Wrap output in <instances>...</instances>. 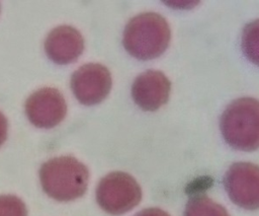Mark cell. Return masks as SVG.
<instances>
[{
	"mask_svg": "<svg viewBox=\"0 0 259 216\" xmlns=\"http://www.w3.org/2000/svg\"><path fill=\"white\" fill-rule=\"evenodd\" d=\"M183 216H230L227 209L205 194L189 196Z\"/></svg>",
	"mask_w": 259,
	"mask_h": 216,
	"instance_id": "obj_10",
	"label": "cell"
},
{
	"mask_svg": "<svg viewBox=\"0 0 259 216\" xmlns=\"http://www.w3.org/2000/svg\"><path fill=\"white\" fill-rule=\"evenodd\" d=\"M44 192L51 198L68 202L82 197L88 187L89 171L82 162L72 156L49 159L39 169Z\"/></svg>",
	"mask_w": 259,
	"mask_h": 216,
	"instance_id": "obj_3",
	"label": "cell"
},
{
	"mask_svg": "<svg viewBox=\"0 0 259 216\" xmlns=\"http://www.w3.org/2000/svg\"><path fill=\"white\" fill-rule=\"evenodd\" d=\"M220 131L233 149L251 152L259 148V99L239 97L231 101L220 118Z\"/></svg>",
	"mask_w": 259,
	"mask_h": 216,
	"instance_id": "obj_2",
	"label": "cell"
},
{
	"mask_svg": "<svg viewBox=\"0 0 259 216\" xmlns=\"http://www.w3.org/2000/svg\"><path fill=\"white\" fill-rule=\"evenodd\" d=\"M166 3L169 4V6H172L175 8L189 9V8L195 7L199 3V1H169Z\"/></svg>",
	"mask_w": 259,
	"mask_h": 216,
	"instance_id": "obj_15",
	"label": "cell"
},
{
	"mask_svg": "<svg viewBox=\"0 0 259 216\" xmlns=\"http://www.w3.org/2000/svg\"><path fill=\"white\" fill-rule=\"evenodd\" d=\"M0 216H27L26 206L16 196L1 195Z\"/></svg>",
	"mask_w": 259,
	"mask_h": 216,
	"instance_id": "obj_12",
	"label": "cell"
},
{
	"mask_svg": "<svg viewBox=\"0 0 259 216\" xmlns=\"http://www.w3.org/2000/svg\"><path fill=\"white\" fill-rule=\"evenodd\" d=\"M241 49L245 58L259 67V18L244 26L241 35Z\"/></svg>",
	"mask_w": 259,
	"mask_h": 216,
	"instance_id": "obj_11",
	"label": "cell"
},
{
	"mask_svg": "<svg viewBox=\"0 0 259 216\" xmlns=\"http://www.w3.org/2000/svg\"><path fill=\"white\" fill-rule=\"evenodd\" d=\"M135 216H170V215L166 211L160 208H147L140 211Z\"/></svg>",
	"mask_w": 259,
	"mask_h": 216,
	"instance_id": "obj_14",
	"label": "cell"
},
{
	"mask_svg": "<svg viewBox=\"0 0 259 216\" xmlns=\"http://www.w3.org/2000/svg\"><path fill=\"white\" fill-rule=\"evenodd\" d=\"M24 109L29 122L42 129L56 127L64 120L67 113L63 94L53 87H44L30 94Z\"/></svg>",
	"mask_w": 259,
	"mask_h": 216,
	"instance_id": "obj_7",
	"label": "cell"
},
{
	"mask_svg": "<svg viewBox=\"0 0 259 216\" xmlns=\"http://www.w3.org/2000/svg\"><path fill=\"white\" fill-rule=\"evenodd\" d=\"M84 50L82 34L75 27L61 25L50 31L45 41L48 58L56 64L66 65L76 61Z\"/></svg>",
	"mask_w": 259,
	"mask_h": 216,
	"instance_id": "obj_9",
	"label": "cell"
},
{
	"mask_svg": "<svg viewBox=\"0 0 259 216\" xmlns=\"http://www.w3.org/2000/svg\"><path fill=\"white\" fill-rule=\"evenodd\" d=\"M171 29L167 20L155 12H145L133 17L125 25L122 45L138 60L160 57L168 48Z\"/></svg>",
	"mask_w": 259,
	"mask_h": 216,
	"instance_id": "obj_1",
	"label": "cell"
},
{
	"mask_svg": "<svg viewBox=\"0 0 259 216\" xmlns=\"http://www.w3.org/2000/svg\"><path fill=\"white\" fill-rule=\"evenodd\" d=\"M212 178L209 176H199L188 184L186 188V193L189 196L204 194V192L212 186Z\"/></svg>",
	"mask_w": 259,
	"mask_h": 216,
	"instance_id": "obj_13",
	"label": "cell"
},
{
	"mask_svg": "<svg viewBox=\"0 0 259 216\" xmlns=\"http://www.w3.org/2000/svg\"><path fill=\"white\" fill-rule=\"evenodd\" d=\"M171 82L158 70H147L140 74L132 85V96L144 111L155 112L164 105L170 96Z\"/></svg>",
	"mask_w": 259,
	"mask_h": 216,
	"instance_id": "obj_8",
	"label": "cell"
},
{
	"mask_svg": "<svg viewBox=\"0 0 259 216\" xmlns=\"http://www.w3.org/2000/svg\"><path fill=\"white\" fill-rule=\"evenodd\" d=\"M112 85L109 70L97 63H88L78 68L71 77V88L75 97L85 105L101 102Z\"/></svg>",
	"mask_w": 259,
	"mask_h": 216,
	"instance_id": "obj_6",
	"label": "cell"
},
{
	"mask_svg": "<svg viewBox=\"0 0 259 216\" xmlns=\"http://www.w3.org/2000/svg\"><path fill=\"white\" fill-rule=\"evenodd\" d=\"M7 129L8 123L5 116L0 112V146L4 143L7 137Z\"/></svg>",
	"mask_w": 259,
	"mask_h": 216,
	"instance_id": "obj_16",
	"label": "cell"
},
{
	"mask_svg": "<svg viewBox=\"0 0 259 216\" xmlns=\"http://www.w3.org/2000/svg\"><path fill=\"white\" fill-rule=\"evenodd\" d=\"M223 184L230 200L244 210L259 209V165L235 162L224 174Z\"/></svg>",
	"mask_w": 259,
	"mask_h": 216,
	"instance_id": "obj_5",
	"label": "cell"
},
{
	"mask_svg": "<svg viewBox=\"0 0 259 216\" xmlns=\"http://www.w3.org/2000/svg\"><path fill=\"white\" fill-rule=\"evenodd\" d=\"M96 200L105 212L111 215H121L131 211L141 202L142 190L131 174L113 171L98 183Z\"/></svg>",
	"mask_w": 259,
	"mask_h": 216,
	"instance_id": "obj_4",
	"label": "cell"
}]
</instances>
